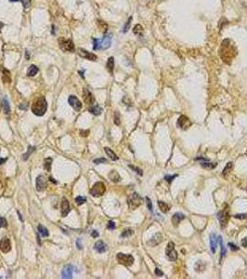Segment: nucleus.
Segmentation results:
<instances>
[{
    "label": "nucleus",
    "mask_w": 247,
    "mask_h": 279,
    "mask_svg": "<svg viewBox=\"0 0 247 279\" xmlns=\"http://www.w3.org/2000/svg\"><path fill=\"white\" fill-rule=\"evenodd\" d=\"M47 109V100L44 97H39L33 102L32 105V112L37 116H43Z\"/></svg>",
    "instance_id": "obj_1"
},
{
    "label": "nucleus",
    "mask_w": 247,
    "mask_h": 279,
    "mask_svg": "<svg viewBox=\"0 0 247 279\" xmlns=\"http://www.w3.org/2000/svg\"><path fill=\"white\" fill-rule=\"evenodd\" d=\"M142 197L138 193H133L127 198V205L131 209H136L142 204Z\"/></svg>",
    "instance_id": "obj_2"
},
{
    "label": "nucleus",
    "mask_w": 247,
    "mask_h": 279,
    "mask_svg": "<svg viewBox=\"0 0 247 279\" xmlns=\"http://www.w3.org/2000/svg\"><path fill=\"white\" fill-rule=\"evenodd\" d=\"M106 191V186L102 181H98L92 186L90 189V195L94 197H99L103 195V193Z\"/></svg>",
    "instance_id": "obj_3"
},
{
    "label": "nucleus",
    "mask_w": 247,
    "mask_h": 279,
    "mask_svg": "<svg viewBox=\"0 0 247 279\" xmlns=\"http://www.w3.org/2000/svg\"><path fill=\"white\" fill-rule=\"evenodd\" d=\"M116 260L120 264H122L124 266H126V267H129L132 265L134 263V260H135L133 256L124 254V253H118L116 255Z\"/></svg>",
    "instance_id": "obj_4"
},
{
    "label": "nucleus",
    "mask_w": 247,
    "mask_h": 279,
    "mask_svg": "<svg viewBox=\"0 0 247 279\" xmlns=\"http://www.w3.org/2000/svg\"><path fill=\"white\" fill-rule=\"evenodd\" d=\"M221 54L225 53V57H223V61L224 62H227L229 59H232V46H231V44L228 45L227 44V40L226 41H223L222 43V47H221Z\"/></svg>",
    "instance_id": "obj_5"
},
{
    "label": "nucleus",
    "mask_w": 247,
    "mask_h": 279,
    "mask_svg": "<svg viewBox=\"0 0 247 279\" xmlns=\"http://www.w3.org/2000/svg\"><path fill=\"white\" fill-rule=\"evenodd\" d=\"M59 45L63 51L72 52L74 50V45L73 43V41L70 39H65L63 37H61L59 39Z\"/></svg>",
    "instance_id": "obj_6"
},
{
    "label": "nucleus",
    "mask_w": 247,
    "mask_h": 279,
    "mask_svg": "<svg viewBox=\"0 0 247 279\" xmlns=\"http://www.w3.org/2000/svg\"><path fill=\"white\" fill-rule=\"evenodd\" d=\"M218 219H219L221 227H222V228H224V227L227 225V223L230 219L229 209H228V208H225V209H223L222 211H219L218 213Z\"/></svg>",
    "instance_id": "obj_7"
},
{
    "label": "nucleus",
    "mask_w": 247,
    "mask_h": 279,
    "mask_svg": "<svg viewBox=\"0 0 247 279\" xmlns=\"http://www.w3.org/2000/svg\"><path fill=\"white\" fill-rule=\"evenodd\" d=\"M83 99H84V102L89 106H91L95 103L94 96H93V94L88 90L87 88L83 89Z\"/></svg>",
    "instance_id": "obj_8"
},
{
    "label": "nucleus",
    "mask_w": 247,
    "mask_h": 279,
    "mask_svg": "<svg viewBox=\"0 0 247 279\" xmlns=\"http://www.w3.org/2000/svg\"><path fill=\"white\" fill-rule=\"evenodd\" d=\"M178 126L182 129H188L192 126V122L185 115H180L178 120Z\"/></svg>",
    "instance_id": "obj_9"
},
{
    "label": "nucleus",
    "mask_w": 247,
    "mask_h": 279,
    "mask_svg": "<svg viewBox=\"0 0 247 279\" xmlns=\"http://www.w3.org/2000/svg\"><path fill=\"white\" fill-rule=\"evenodd\" d=\"M68 102L71 106L73 108V110H75L76 112H79L82 108V103L79 100H78L75 96H70L68 99Z\"/></svg>",
    "instance_id": "obj_10"
},
{
    "label": "nucleus",
    "mask_w": 247,
    "mask_h": 279,
    "mask_svg": "<svg viewBox=\"0 0 247 279\" xmlns=\"http://www.w3.org/2000/svg\"><path fill=\"white\" fill-rule=\"evenodd\" d=\"M10 249H11V244L9 239L7 237H3L0 240V250L3 253H7L10 251Z\"/></svg>",
    "instance_id": "obj_11"
},
{
    "label": "nucleus",
    "mask_w": 247,
    "mask_h": 279,
    "mask_svg": "<svg viewBox=\"0 0 247 279\" xmlns=\"http://www.w3.org/2000/svg\"><path fill=\"white\" fill-rule=\"evenodd\" d=\"M35 187L38 192H43L47 188V181L43 176H38L35 181Z\"/></svg>",
    "instance_id": "obj_12"
},
{
    "label": "nucleus",
    "mask_w": 247,
    "mask_h": 279,
    "mask_svg": "<svg viewBox=\"0 0 247 279\" xmlns=\"http://www.w3.org/2000/svg\"><path fill=\"white\" fill-rule=\"evenodd\" d=\"M70 204L65 197H63L61 205V216L62 217H66L70 212Z\"/></svg>",
    "instance_id": "obj_13"
},
{
    "label": "nucleus",
    "mask_w": 247,
    "mask_h": 279,
    "mask_svg": "<svg viewBox=\"0 0 247 279\" xmlns=\"http://www.w3.org/2000/svg\"><path fill=\"white\" fill-rule=\"evenodd\" d=\"M73 267L72 265H66L63 267V269L61 271V276L62 278H66V279H70L73 277Z\"/></svg>",
    "instance_id": "obj_14"
},
{
    "label": "nucleus",
    "mask_w": 247,
    "mask_h": 279,
    "mask_svg": "<svg viewBox=\"0 0 247 279\" xmlns=\"http://www.w3.org/2000/svg\"><path fill=\"white\" fill-rule=\"evenodd\" d=\"M78 54H79V56H81L82 58L89 60V61H96V60H97V56L95 54L85 50H83V48L79 50V51H78Z\"/></svg>",
    "instance_id": "obj_15"
},
{
    "label": "nucleus",
    "mask_w": 247,
    "mask_h": 279,
    "mask_svg": "<svg viewBox=\"0 0 247 279\" xmlns=\"http://www.w3.org/2000/svg\"><path fill=\"white\" fill-rule=\"evenodd\" d=\"M162 241H163V236H162V234L157 233V234H155L154 236H152V239L148 242V244L151 245L152 247H156V246L159 245Z\"/></svg>",
    "instance_id": "obj_16"
},
{
    "label": "nucleus",
    "mask_w": 247,
    "mask_h": 279,
    "mask_svg": "<svg viewBox=\"0 0 247 279\" xmlns=\"http://www.w3.org/2000/svg\"><path fill=\"white\" fill-rule=\"evenodd\" d=\"M94 249L99 253H104L105 251H107L108 248H107V245L103 241L99 240L98 242H96V244L94 246Z\"/></svg>",
    "instance_id": "obj_17"
},
{
    "label": "nucleus",
    "mask_w": 247,
    "mask_h": 279,
    "mask_svg": "<svg viewBox=\"0 0 247 279\" xmlns=\"http://www.w3.org/2000/svg\"><path fill=\"white\" fill-rule=\"evenodd\" d=\"M111 41V37L110 35H104L103 39L100 41V50H107L108 48H110Z\"/></svg>",
    "instance_id": "obj_18"
},
{
    "label": "nucleus",
    "mask_w": 247,
    "mask_h": 279,
    "mask_svg": "<svg viewBox=\"0 0 247 279\" xmlns=\"http://www.w3.org/2000/svg\"><path fill=\"white\" fill-rule=\"evenodd\" d=\"M216 246H218V238L215 234H210V248L213 253H216Z\"/></svg>",
    "instance_id": "obj_19"
},
{
    "label": "nucleus",
    "mask_w": 247,
    "mask_h": 279,
    "mask_svg": "<svg viewBox=\"0 0 247 279\" xmlns=\"http://www.w3.org/2000/svg\"><path fill=\"white\" fill-rule=\"evenodd\" d=\"M184 218H185L184 214H182V213H176L173 216V217H172V223H173L175 226H178V223H180V221Z\"/></svg>",
    "instance_id": "obj_20"
},
{
    "label": "nucleus",
    "mask_w": 247,
    "mask_h": 279,
    "mask_svg": "<svg viewBox=\"0 0 247 279\" xmlns=\"http://www.w3.org/2000/svg\"><path fill=\"white\" fill-rule=\"evenodd\" d=\"M89 112L94 115H99L102 112V108L98 104H95V105H91L89 107Z\"/></svg>",
    "instance_id": "obj_21"
},
{
    "label": "nucleus",
    "mask_w": 247,
    "mask_h": 279,
    "mask_svg": "<svg viewBox=\"0 0 247 279\" xmlns=\"http://www.w3.org/2000/svg\"><path fill=\"white\" fill-rule=\"evenodd\" d=\"M109 179L113 182H118L121 181L120 175H119L117 171H115V170H111L109 173Z\"/></svg>",
    "instance_id": "obj_22"
},
{
    "label": "nucleus",
    "mask_w": 247,
    "mask_h": 279,
    "mask_svg": "<svg viewBox=\"0 0 247 279\" xmlns=\"http://www.w3.org/2000/svg\"><path fill=\"white\" fill-rule=\"evenodd\" d=\"M104 151H105V153L107 154V155L109 156V157L111 159V160H113V161H116V160H118V156L116 155V154L113 151V150H111L110 148H108V147H105L104 148Z\"/></svg>",
    "instance_id": "obj_23"
},
{
    "label": "nucleus",
    "mask_w": 247,
    "mask_h": 279,
    "mask_svg": "<svg viewBox=\"0 0 247 279\" xmlns=\"http://www.w3.org/2000/svg\"><path fill=\"white\" fill-rule=\"evenodd\" d=\"M232 169H233V163H232V162H229V163H228L227 165H226L225 169H223L222 175H223V176L227 177L228 175H229V174L230 173V171L232 170Z\"/></svg>",
    "instance_id": "obj_24"
},
{
    "label": "nucleus",
    "mask_w": 247,
    "mask_h": 279,
    "mask_svg": "<svg viewBox=\"0 0 247 279\" xmlns=\"http://www.w3.org/2000/svg\"><path fill=\"white\" fill-rule=\"evenodd\" d=\"M37 230H38V233H39L43 237H47L48 236H49V233H48L47 229L46 228V227H44L43 225L39 224L38 227H37Z\"/></svg>",
    "instance_id": "obj_25"
},
{
    "label": "nucleus",
    "mask_w": 247,
    "mask_h": 279,
    "mask_svg": "<svg viewBox=\"0 0 247 279\" xmlns=\"http://www.w3.org/2000/svg\"><path fill=\"white\" fill-rule=\"evenodd\" d=\"M2 80L4 83H10L11 77H10V73L6 69H3V76H2Z\"/></svg>",
    "instance_id": "obj_26"
},
{
    "label": "nucleus",
    "mask_w": 247,
    "mask_h": 279,
    "mask_svg": "<svg viewBox=\"0 0 247 279\" xmlns=\"http://www.w3.org/2000/svg\"><path fill=\"white\" fill-rule=\"evenodd\" d=\"M113 68H114V59H113V57H111V58L108 59L107 69L111 74H113Z\"/></svg>",
    "instance_id": "obj_27"
},
{
    "label": "nucleus",
    "mask_w": 247,
    "mask_h": 279,
    "mask_svg": "<svg viewBox=\"0 0 247 279\" xmlns=\"http://www.w3.org/2000/svg\"><path fill=\"white\" fill-rule=\"evenodd\" d=\"M166 256H167V258L169 259V260H171V262H175V260H178V252L175 250V248L173 249V250H171L170 252L166 253Z\"/></svg>",
    "instance_id": "obj_28"
},
{
    "label": "nucleus",
    "mask_w": 247,
    "mask_h": 279,
    "mask_svg": "<svg viewBox=\"0 0 247 279\" xmlns=\"http://www.w3.org/2000/svg\"><path fill=\"white\" fill-rule=\"evenodd\" d=\"M37 72H38V68H37L35 65H31L27 71V76H35L37 74Z\"/></svg>",
    "instance_id": "obj_29"
},
{
    "label": "nucleus",
    "mask_w": 247,
    "mask_h": 279,
    "mask_svg": "<svg viewBox=\"0 0 247 279\" xmlns=\"http://www.w3.org/2000/svg\"><path fill=\"white\" fill-rule=\"evenodd\" d=\"M51 164H52V158L47 157L44 160V169L47 171H48V172L51 170Z\"/></svg>",
    "instance_id": "obj_30"
},
{
    "label": "nucleus",
    "mask_w": 247,
    "mask_h": 279,
    "mask_svg": "<svg viewBox=\"0 0 247 279\" xmlns=\"http://www.w3.org/2000/svg\"><path fill=\"white\" fill-rule=\"evenodd\" d=\"M158 206H159L160 210L162 212H164V213L169 211V207H168V205L166 204L164 202H163V201H158Z\"/></svg>",
    "instance_id": "obj_31"
},
{
    "label": "nucleus",
    "mask_w": 247,
    "mask_h": 279,
    "mask_svg": "<svg viewBox=\"0 0 247 279\" xmlns=\"http://www.w3.org/2000/svg\"><path fill=\"white\" fill-rule=\"evenodd\" d=\"M2 107L4 109V113L5 114H9L10 112V107H9V102H7V100L6 98H4L2 100Z\"/></svg>",
    "instance_id": "obj_32"
},
{
    "label": "nucleus",
    "mask_w": 247,
    "mask_h": 279,
    "mask_svg": "<svg viewBox=\"0 0 247 279\" xmlns=\"http://www.w3.org/2000/svg\"><path fill=\"white\" fill-rule=\"evenodd\" d=\"M133 32L135 35H142V33H143V28H142V26L140 24H137L136 26L134 27V30H133Z\"/></svg>",
    "instance_id": "obj_33"
},
{
    "label": "nucleus",
    "mask_w": 247,
    "mask_h": 279,
    "mask_svg": "<svg viewBox=\"0 0 247 279\" xmlns=\"http://www.w3.org/2000/svg\"><path fill=\"white\" fill-rule=\"evenodd\" d=\"M134 234V231L132 229H126L121 234V237H129Z\"/></svg>",
    "instance_id": "obj_34"
},
{
    "label": "nucleus",
    "mask_w": 247,
    "mask_h": 279,
    "mask_svg": "<svg viewBox=\"0 0 247 279\" xmlns=\"http://www.w3.org/2000/svg\"><path fill=\"white\" fill-rule=\"evenodd\" d=\"M201 166L205 167V169H214V167L216 166V164H215V163H210V162H202L201 163Z\"/></svg>",
    "instance_id": "obj_35"
},
{
    "label": "nucleus",
    "mask_w": 247,
    "mask_h": 279,
    "mask_svg": "<svg viewBox=\"0 0 247 279\" xmlns=\"http://www.w3.org/2000/svg\"><path fill=\"white\" fill-rule=\"evenodd\" d=\"M98 25H99V28L100 29V31H102V32H104V33H105V32L107 31L108 26H107V24H106L104 21H98Z\"/></svg>",
    "instance_id": "obj_36"
},
{
    "label": "nucleus",
    "mask_w": 247,
    "mask_h": 279,
    "mask_svg": "<svg viewBox=\"0 0 247 279\" xmlns=\"http://www.w3.org/2000/svg\"><path fill=\"white\" fill-rule=\"evenodd\" d=\"M85 201H87V199H85V197H84V196H77L75 198V202L78 206H81V205L85 204Z\"/></svg>",
    "instance_id": "obj_37"
},
{
    "label": "nucleus",
    "mask_w": 247,
    "mask_h": 279,
    "mask_svg": "<svg viewBox=\"0 0 247 279\" xmlns=\"http://www.w3.org/2000/svg\"><path fill=\"white\" fill-rule=\"evenodd\" d=\"M195 270L197 272H202L204 270V264L203 263V262H198L195 265Z\"/></svg>",
    "instance_id": "obj_38"
},
{
    "label": "nucleus",
    "mask_w": 247,
    "mask_h": 279,
    "mask_svg": "<svg viewBox=\"0 0 247 279\" xmlns=\"http://www.w3.org/2000/svg\"><path fill=\"white\" fill-rule=\"evenodd\" d=\"M218 241H219V243H220V246H221V259H222L223 257H224V255L226 254V249H225V248H224V245H223V241H222L221 236L218 237Z\"/></svg>",
    "instance_id": "obj_39"
},
{
    "label": "nucleus",
    "mask_w": 247,
    "mask_h": 279,
    "mask_svg": "<svg viewBox=\"0 0 247 279\" xmlns=\"http://www.w3.org/2000/svg\"><path fill=\"white\" fill-rule=\"evenodd\" d=\"M35 148L29 146V147H28V151H27V153L23 155V159H24V160H27V159H28V156H29L30 155H31L33 151H35Z\"/></svg>",
    "instance_id": "obj_40"
},
{
    "label": "nucleus",
    "mask_w": 247,
    "mask_h": 279,
    "mask_svg": "<svg viewBox=\"0 0 247 279\" xmlns=\"http://www.w3.org/2000/svg\"><path fill=\"white\" fill-rule=\"evenodd\" d=\"M129 167L131 169H133L135 172H137L140 176H142L143 175V172H142V170L140 169V167H135V166H132V165H129Z\"/></svg>",
    "instance_id": "obj_41"
},
{
    "label": "nucleus",
    "mask_w": 247,
    "mask_h": 279,
    "mask_svg": "<svg viewBox=\"0 0 247 279\" xmlns=\"http://www.w3.org/2000/svg\"><path fill=\"white\" fill-rule=\"evenodd\" d=\"M131 21H132V17H130L128 19V21H126V23L125 25V27H124V33H126L127 31H128V29L130 27V24H131Z\"/></svg>",
    "instance_id": "obj_42"
},
{
    "label": "nucleus",
    "mask_w": 247,
    "mask_h": 279,
    "mask_svg": "<svg viewBox=\"0 0 247 279\" xmlns=\"http://www.w3.org/2000/svg\"><path fill=\"white\" fill-rule=\"evenodd\" d=\"M93 42H94V47H93V50H99V48H100V41L99 39H94V40H93Z\"/></svg>",
    "instance_id": "obj_43"
},
{
    "label": "nucleus",
    "mask_w": 247,
    "mask_h": 279,
    "mask_svg": "<svg viewBox=\"0 0 247 279\" xmlns=\"http://www.w3.org/2000/svg\"><path fill=\"white\" fill-rule=\"evenodd\" d=\"M94 164H96V165H99V164H103V163H106L107 162V160L105 158H97V159H94Z\"/></svg>",
    "instance_id": "obj_44"
},
{
    "label": "nucleus",
    "mask_w": 247,
    "mask_h": 279,
    "mask_svg": "<svg viewBox=\"0 0 247 279\" xmlns=\"http://www.w3.org/2000/svg\"><path fill=\"white\" fill-rule=\"evenodd\" d=\"M7 219L5 218H3V217H0V227L1 228H5V227H7Z\"/></svg>",
    "instance_id": "obj_45"
},
{
    "label": "nucleus",
    "mask_w": 247,
    "mask_h": 279,
    "mask_svg": "<svg viewBox=\"0 0 247 279\" xmlns=\"http://www.w3.org/2000/svg\"><path fill=\"white\" fill-rule=\"evenodd\" d=\"M146 203H147V206L150 211H152V201L151 199L149 198V197H146Z\"/></svg>",
    "instance_id": "obj_46"
},
{
    "label": "nucleus",
    "mask_w": 247,
    "mask_h": 279,
    "mask_svg": "<svg viewBox=\"0 0 247 279\" xmlns=\"http://www.w3.org/2000/svg\"><path fill=\"white\" fill-rule=\"evenodd\" d=\"M21 2H22V5H23V7H25V9H28V7H30V5H31V0H21Z\"/></svg>",
    "instance_id": "obj_47"
},
{
    "label": "nucleus",
    "mask_w": 247,
    "mask_h": 279,
    "mask_svg": "<svg viewBox=\"0 0 247 279\" xmlns=\"http://www.w3.org/2000/svg\"><path fill=\"white\" fill-rule=\"evenodd\" d=\"M108 229H110V230H114L115 229V223L114 221H110L109 222H108Z\"/></svg>",
    "instance_id": "obj_48"
},
{
    "label": "nucleus",
    "mask_w": 247,
    "mask_h": 279,
    "mask_svg": "<svg viewBox=\"0 0 247 279\" xmlns=\"http://www.w3.org/2000/svg\"><path fill=\"white\" fill-rule=\"evenodd\" d=\"M176 177H178V175H174V176H168V175H166V176L164 177V179H166V180L170 183V182L172 181V180H174V178H176Z\"/></svg>",
    "instance_id": "obj_49"
},
{
    "label": "nucleus",
    "mask_w": 247,
    "mask_h": 279,
    "mask_svg": "<svg viewBox=\"0 0 247 279\" xmlns=\"http://www.w3.org/2000/svg\"><path fill=\"white\" fill-rule=\"evenodd\" d=\"M234 217L236 218V219H246L247 218V214H237V215H235Z\"/></svg>",
    "instance_id": "obj_50"
},
{
    "label": "nucleus",
    "mask_w": 247,
    "mask_h": 279,
    "mask_svg": "<svg viewBox=\"0 0 247 279\" xmlns=\"http://www.w3.org/2000/svg\"><path fill=\"white\" fill-rule=\"evenodd\" d=\"M229 246H230V249H231V250H232V251H237V250H239V247H237L236 245L230 243Z\"/></svg>",
    "instance_id": "obj_51"
},
{
    "label": "nucleus",
    "mask_w": 247,
    "mask_h": 279,
    "mask_svg": "<svg viewBox=\"0 0 247 279\" xmlns=\"http://www.w3.org/2000/svg\"><path fill=\"white\" fill-rule=\"evenodd\" d=\"M114 123L115 125H120V120H119V114L118 113H115V116H114Z\"/></svg>",
    "instance_id": "obj_52"
},
{
    "label": "nucleus",
    "mask_w": 247,
    "mask_h": 279,
    "mask_svg": "<svg viewBox=\"0 0 247 279\" xmlns=\"http://www.w3.org/2000/svg\"><path fill=\"white\" fill-rule=\"evenodd\" d=\"M155 274L157 275V276H163L164 273L159 269V268H156V269H155Z\"/></svg>",
    "instance_id": "obj_53"
},
{
    "label": "nucleus",
    "mask_w": 247,
    "mask_h": 279,
    "mask_svg": "<svg viewBox=\"0 0 247 279\" xmlns=\"http://www.w3.org/2000/svg\"><path fill=\"white\" fill-rule=\"evenodd\" d=\"M89 134V130H81L80 131V135L83 137H87Z\"/></svg>",
    "instance_id": "obj_54"
},
{
    "label": "nucleus",
    "mask_w": 247,
    "mask_h": 279,
    "mask_svg": "<svg viewBox=\"0 0 247 279\" xmlns=\"http://www.w3.org/2000/svg\"><path fill=\"white\" fill-rule=\"evenodd\" d=\"M91 236H92V237H94V238L98 237V236H99V233L97 232L96 230H93V231H92V233H91Z\"/></svg>",
    "instance_id": "obj_55"
},
{
    "label": "nucleus",
    "mask_w": 247,
    "mask_h": 279,
    "mask_svg": "<svg viewBox=\"0 0 247 279\" xmlns=\"http://www.w3.org/2000/svg\"><path fill=\"white\" fill-rule=\"evenodd\" d=\"M19 108L21 109V110H26V109H27V104H26V103H21V105L19 106Z\"/></svg>",
    "instance_id": "obj_56"
},
{
    "label": "nucleus",
    "mask_w": 247,
    "mask_h": 279,
    "mask_svg": "<svg viewBox=\"0 0 247 279\" xmlns=\"http://www.w3.org/2000/svg\"><path fill=\"white\" fill-rule=\"evenodd\" d=\"M242 247H244V248L247 247V237L244 238V239L242 240Z\"/></svg>",
    "instance_id": "obj_57"
},
{
    "label": "nucleus",
    "mask_w": 247,
    "mask_h": 279,
    "mask_svg": "<svg viewBox=\"0 0 247 279\" xmlns=\"http://www.w3.org/2000/svg\"><path fill=\"white\" fill-rule=\"evenodd\" d=\"M76 246H77V248L78 249H82L83 247H82V243H80V239H77L76 241Z\"/></svg>",
    "instance_id": "obj_58"
},
{
    "label": "nucleus",
    "mask_w": 247,
    "mask_h": 279,
    "mask_svg": "<svg viewBox=\"0 0 247 279\" xmlns=\"http://www.w3.org/2000/svg\"><path fill=\"white\" fill-rule=\"evenodd\" d=\"M7 158H1V157H0V165H2V164H4V163H5L6 161H7Z\"/></svg>",
    "instance_id": "obj_59"
},
{
    "label": "nucleus",
    "mask_w": 247,
    "mask_h": 279,
    "mask_svg": "<svg viewBox=\"0 0 247 279\" xmlns=\"http://www.w3.org/2000/svg\"><path fill=\"white\" fill-rule=\"evenodd\" d=\"M49 181H53L54 183H57V181H55L53 180V178H51V177L49 178Z\"/></svg>",
    "instance_id": "obj_60"
},
{
    "label": "nucleus",
    "mask_w": 247,
    "mask_h": 279,
    "mask_svg": "<svg viewBox=\"0 0 247 279\" xmlns=\"http://www.w3.org/2000/svg\"><path fill=\"white\" fill-rule=\"evenodd\" d=\"M30 56H28V51H26V59H29Z\"/></svg>",
    "instance_id": "obj_61"
},
{
    "label": "nucleus",
    "mask_w": 247,
    "mask_h": 279,
    "mask_svg": "<svg viewBox=\"0 0 247 279\" xmlns=\"http://www.w3.org/2000/svg\"><path fill=\"white\" fill-rule=\"evenodd\" d=\"M9 1H11V2H17V1H19V0H9Z\"/></svg>",
    "instance_id": "obj_62"
}]
</instances>
